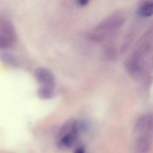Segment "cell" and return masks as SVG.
<instances>
[{"mask_svg":"<svg viewBox=\"0 0 153 153\" xmlns=\"http://www.w3.org/2000/svg\"><path fill=\"white\" fill-rule=\"evenodd\" d=\"M87 129V123L85 120H75L68 122L60 129L57 138V146L60 149L71 148L76 141L79 133Z\"/></svg>","mask_w":153,"mask_h":153,"instance_id":"3","label":"cell"},{"mask_svg":"<svg viewBox=\"0 0 153 153\" xmlns=\"http://www.w3.org/2000/svg\"><path fill=\"white\" fill-rule=\"evenodd\" d=\"M10 39L2 34L0 33V49H7L14 43Z\"/></svg>","mask_w":153,"mask_h":153,"instance_id":"9","label":"cell"},{"mask_svg":"<svg viewBox=\"0 0 153 153\" xmlns=\"http://www.w3.org/2000/svg\"><path fill=\"white\" fill-rule=\"evenodd\" d=\"M153 3L147 1L142 3L139 8V14L143 17H149L153 15Z\"/></svg>","mask_w":153,"mask_h":153,"instance_id":"7","label":"cell"},{"mask_svg":"<svg viewBox=\"0 0 153 153\" xmlns=\"http://www.w3.org/2000/svg\"><path fill=\"white\" fill-rule=\"evenodd\" d=\"M0 33L4 35L14 42L16 39V32L13 26L10 22L3 19H0Z\"/></svg>","mask_w":153,"mask_h":153,"instance_id":"6","label":"cell"},{"mask_svg":"<svg viewBox=\"0 0 153 153\" xmlns=\"http://www.w3.org/2000/svg\"><path fill=\"white\" fill-rule=\"evenodd\" d=\"M124 22L125 18L121 14H113L93 28L89 33V38L94 42H103L118 31Z\"/></svg>","mask_w":153,"mask_h":153,"instance_id":"4","label":"cell"},{"mask_svg":"<svg viewBox=\"0 0 153 153\" xmlns=\"http://www.w3.org/2000/svg\"><path fill=\"white\" fill-rule=\"evenodd\" d=\"M36 78L40 84V87L55 90L56 81L53 73L48 69L40 68L35 73Z\"/></svg>","mask_w":153,"mask_h":153,"instance_id":"5","label":"cell"},{"mask_svg":"<svg viewBox=\"0 0 153 153\" xmlns=\"http://www.w3.org/2000/svg\"><path fill=\"white\" fill-rule=\"evenodd\" d=\"M134 149L136 153H148L151 149L153 136V116L147 114L140 116L135 127Z\"/></svg>","mask_w":153,"mask_h":153,"instance_id":"1","label":"cell"},{"mask_svg":"<svg viewBox=\"0 0 153 153\" xmlns=\"http://www.w3.org/2000/svg\"><path fill=\"white\" fill-rule=\"evenodd\" d=\"M74 153H86L85 149L84 146H79L76 149Z\"/></svg>","mask_w":153,"mask_h":153,"instance_id":"11","label":"cell"},{"mask_svg":"<svg viewBox=\"0 0 153 153\" xmlns=\"http://www.w3.org/2000/svg\"><path fill=\"white\" fill-rule=\"evenodd\" d=\"M89 3V1L88 0H79L77 1L76 4L80 7H85Z\"/></svg>","mask_w":153,"mask_h":153,"instance_id":"10","label":"cell"},{"mask_svg":"<svg viewBox=\"0 0 153 153\" xmlns=\"http://www.w3.org/2000/svg\"><path fill=\"white\" fill-rule=\"evenodd\" d=\"M1 61L9 66L18 67L19 65V61L17 58L11 53H4L0 56Z\"/></svg>","mask_w":153,"mask_h":153,"instance_id":"8","label":"cell"},{"mask_svg":"<svg viewBox=\"0 0 153 153\" xmlns=\"http://www.w3.org/2000/svg\"><path fill=\"white\" fill-rule=\"evenodd\" d=\"M149 37L142 40L137 51L134 52L128 58L126 68L129 74L136 79H140L146 73V57L152 51V43L147 40Z\"/></svg>","mask_w":153,"mask_h":153,"instance_id":"2","label":"cell"}]
</instances>
